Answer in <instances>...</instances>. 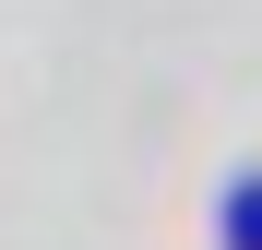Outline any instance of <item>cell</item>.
I'll return each instance as SVG.
<instances>
[{"instance_id": "cell-1", "label": "cell", "mask_w": 262, "mask_h": 250, "mask_svg": "<svg viewBox=\"0 0 262 250\" xmlns=\"http://www.w3.org/2000/svg\"><path fill=\"white\" fill-rule=\"evenodd\" d=\"M227 238H238V250H262V191H227Z\"/></svg>"}]
</instances>
